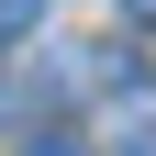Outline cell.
I'll return each mask as SVG.
<instances>
[{
  "label": "cell",
  "instance_id": "obj_3",
  "mask_svg": "<svg viewBox=\"0 0 156 156\" xmlns=\"http://www.w3.org/2000/svg\"><path fill=\"white\" fill-rule=\"evenodd\" d=\"M23 156H89V145H78V134H45V145H23Z\"/></svg>",
  "mask_w": 156,
  "mask_h": 156
},
{
  "label": "cell",
  "instance_id": "obj_1",
  "mask_svg": "<svg viewBox=\"0 0 156 156\" xmlns=\"http://www.w3.org/2000/svg\"><path fill=\"white\" fill-rule=\"evenodd\" d=\"M34 23H45V0H0V45H23Z\"/></svg>",
  "mask_w": 156,
  "mask_h": 156
},
{
  "label": "cell",
  "instance_id": "obj_4",
  "mask_svg": "<svg viewBox=\"0 0 156 156\" xmlns=\"http://www.w3.org/2000/svg\"><path fill=\"white\" fill-rule=\"evenodd\" d=\"M123 11H134V23H156V0H123Z\"/></svg>",
  "mask_w": 156,
  "mask_h": 156
},
{
  "label": "cell",
  "instance_id": "obj_2",
  "mask_svg": "<svg viewBox=\"0 0 156 156\" xmlns=\"http://www.w3.org/2000/svg\"><path fill=\"white\" fill-rule=\"evenodd\" d=\"M123 156H156V112H134V123H123Z\"/></svg>",
  "mask_w": 156,
  "mask_h": 156
}]
</instances>
